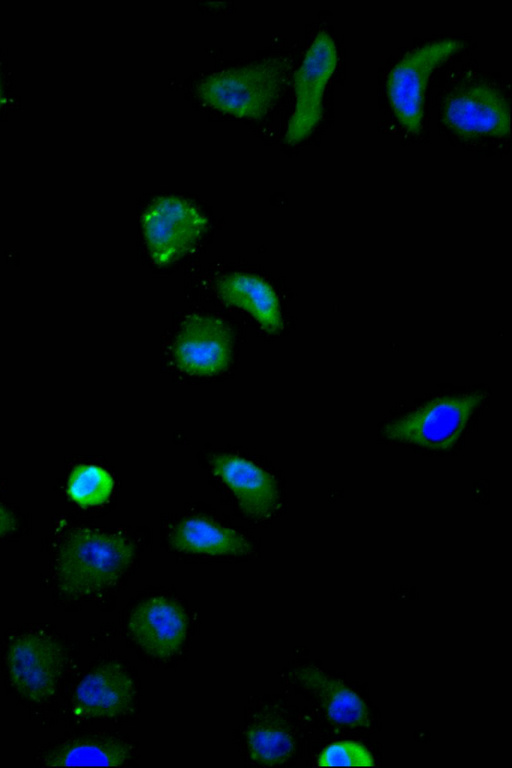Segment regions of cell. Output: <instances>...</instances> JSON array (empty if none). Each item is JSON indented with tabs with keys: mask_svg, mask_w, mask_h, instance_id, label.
Returning a JSON list of instances; mask_svg holds the SVG:
<instances>
[{
	"mask_svg": "<svg viewBox=\"0 0 512 768\" xmlns=\"http://www.w3.org/2000/svg\"><path fill=\"white\" fill-rule=\"evenodd\" d=\"M129 630L135 642L148 654L166 658L182 646L187 633V618L174 601L154 597L134 609Z\"/></svg>",
	"mask_w": 512,
	"mask_h": 768,
	"instance_id": "cell-10",
	"label": "cell"
},
{
	"mask_svg": "<svg viewBox=\"0 0 512 768\" xmlns=\"http://www.w3.org/2000/svg\"><path fill=\"white\" fill-rule=\"evenodd\" d=\"M177 367L191 375L210 376L228 366L232 337L219 319L193 315L183 323L174 343Z\"/></svg>",
	"mask_w": 512,
	"mask_h": 768,
	"instance_id": "cell-9",
	"label": "cell"
},
{
	"mask_svg": "<svg viewBox=\"0 0 512 768\" xmlns=\"http://www.w3.org/2000/svg\"><path fill=\"white\" fill-rule=\"evenodd\" d=\"M297 675L307 688L320 697L331 721L350 727L369 725V711L365 702L340 680L312 666L301 668Z\"/></svg>",
	"mask_w": 512,
	"mask_h": 768,
	"instance_id": "cell-15",
	"label": "cell"
},
{
	"mask_svg": "<svg viewBox=\"0 0 512 768\" xmlns=\"http://www.w3.org/2000/svg\"><path fill=\"white\" fill-rule=\"evenodd\" d=\"M4 100H5L4 84H3V79H2L1 69H0V112L2 111Z\"/></svg>",
	"mask_w": 512,
	"mask_h": 768,
	"instance_id": "cell-21",
	"label": "cell"
},
{
	"mask_svg": "<svg viewBox=\"0 0 512 768\" xmlns=\"http://www.w3.org/2000/svg\"><path fill=\"white\" fill-rule=\"evenodd\" d=\"M17 518L13 512L0 502V538L14 531Z\"/></svg>",
	"mask_w": 512,
	"mask_h": 768,
	"instance_id": "cell-20",
	"label": "cell"
},
{
	"mask_svg": "<svg viewBox=\"0 0 512 768\" xmlns=\"http://www.w3.org/2000/svg\"><path fill=\"white\" fill-rule=\"evenodd\" d=\"M135 549L126 537L89 528L72 531L56 564L60 591L72 598L90 596L114 585L133 562Z\"/></svg>",
	"mask_w": 512,
	"mask_h": 768,
	"instance_id": "cell-1",
	"label": "cell"
},
{
	"mask_svg": "<svg viewBox=\"0 0 512 768\" xmlns=\"http://www.w3.org/2000/svg\"><path fill=\"white\" fill-rule=\"evenodd\" d=\"M9 679L23 698L41 703L56 692L64 666L60 644L42 631L27 632L11 641L6 654Z\"/></svg>",
	"mask_w": 512,
	"mask_h": 768,
	"instance_id": "cell-5",
	"label": "cell"
},
{
	"mask_svg": "<svg viewBox=\"0 0 512 768\" xmlns=\"http://www.w3.org/2000/svg\"><path fill=\"white\" fill-rule=\"evenodd\" d=\"M125 743L115 739H81L67 742L45 759L48 766H120L128 759Z\"/></svg>",
	"mask_w": 512,
	"mask_h": 768,
	"instance_id": "cell-16",
	"label": "cell"
},
{
	"mask_svg": "<svg viewBox=\"0 0 512 768\" xmlns=\"http://www.w3.org/2000/svg\"><path fill=\"white\" fill-rule=\"evenodd\" d=\"M458 39H440L408 52L390 71L387 96L397 120L410 133L422 129L425 91L432 72L462 50Z\"/></svg>",
	"mask_w": 512,
	"mask_h": 768,
	"instance_id": "cell-4",
	"label": "cell"
},
{
	"mask_svg": "<svg viewBox=\"0 0 512 768\" xmlns=\"http://www.w3.org/2000/svg\"><path fill=\"white\" fill-rule=\"evenodd\" d=\"M214 473L236 495L243 511L254 518H267L278 506L275 479L249 460L221 454L211 459Z\"/></svg>",
	"mask_w": 512,
	"mask_h": 768,
	"instance_id": "cell-12",
	"label": "cell"
},
{
	"mask_svg": "<svg viewBox=\"0 0 512 768\" xmlns=\"http://www.w3.org/2000/svg\"><path fill=\"white\" fill-rule=\"evenodd\" d=\"M338 55L333 38L321 31L309 46L294 73L295 107L285 132V142L295 145L305 140L323 115V95Z\"/></svg>",
	"mask_w": 512,
	"mask_h": 768,
	"instance_id": "cell-6",
	"label": "cell"
},
{
	"mask_svg": "<svg viewBox=\"0 0 512 768\" xmlns=\"http://www.w3.org/2000/svg\"><path fill=\"white\" fill-rule=\"evenodd\" d=\"M486 392L434 398L402 417L387 423L383 435L393 441L431 450L451 449L460 439Z\"/></svg>",
	"mask_w": 512,
	"mask_h": 768,
	"instance_id": "cell-3",
	"label": "cell"
},
{
	"mask_svg": "<svg viewBox=\"0 0 512 768\" xmlns=\"http://www.w3.org/2000/svg\"><path fill=\"white\" fill-rule=\"evenodd\" d=\"M443 121L464 138H503L510 134L509 104L502 93L487 84L455 91L444 105Z\"/></svg>",
	"mask_w": 512,
	"mask_h": 768,
	"instance_id": "cell-8",
	"label": "cell"
},
{
	"mask_svg": "<svg viewBox=\"0 0 512 768\" xmlns=\"http://www.w3.org/2000/svg\"><path fill=\"white\" fill-rule=\"evenodd\" d=\"M134 695V685L126 671L117 663H106L77 685L73 713L81 718L115 717L130 708Z\"/></svg>",
	"mask_w": 512,
	"mask_h": 768,
	"instance_id": "cell-11",
	"label": "cell"
},
{
	"mask_svg": "<svg viewBox=\"0 0 512 768\" xmlns=\"http://www.w3.org/2000/svg\"><path fill=\"white\" fill-rule=\"evenodd\" d=\"M113 489L111 475L101 467L80 464L70 473L68 494L83 507L97 506L106 502Z\"/></svg>",
	"mask_w": 512,
	"mask_h": 768,
	"instance_id": "cell-18",
	"label": "cell"
},
{
	"mask_svg": "<svg viewBox=\"0 0 512 768\" xmlns=\"http://www.w3.org/2000/svg\"><path fill=\"white\" fill-rule=\"evenodd\" d=\"M216 289L226 304L243 308L252 314L265 331L275 333L282 328L277 295L262 278L233 273L218 280Z\"/></svg>",
	"mask_w": 512,
	"mask_h": 768,
	"instance_id": "cell-13",
	"label": "cell"
},
{
	"mask_svg": "<svg viewBox=\"0 0 512 768\" xmlns=\"http://www.w3.org/2000/svg\"><path fill=\"white\" fill-rule=\"evenodd\" d=\"M170 543L179 551L212 555H243L252 550L243 535L203 517L178 523L172 530Z\"/></svg>",
	"mask_w": 512,
	"mask_h": 768,
	"instance_id": "cell-14",
	"label": "cell"
},
{
	"mask_svg": "<svg viewBox=\"0 0 512 768\" xmlns=\"http://www.w3.org/2000/svg\"><path fill=\"white\" fill-rule=\"evenodd\" d=\"M250 757L266 765L287 761L294 752L292 736L283 728L267 723L251 726L246 732Z\"/></svg>",
	"mask_w": 512,
	"mask_h": 768,
	"instance_id": "cell-17",
	"label": "cell"
},
{
	"mask_svg": "<svg viewBox=\"0 0 512 768\" xmlns=\"http://www.w3.org/2000/svg\"><path fill=\"white\" fill-rule=\"evenodd\" d=\"M207 226L192 203L177 196L156 198L142 215L144 238L152 260L165 265L183 256Z\"/></svg>",
	"mask_w": 512,
	"mask_h": 768,
	"instance_id": "cell-7",
	"label": "cell"
},
{
	"mask_svg": "<svg viewBox=\"0 0 512 768\" xmlns=\"http://www.w3.org/2000/svg\"><path fill=\"white\" fill-rule=\"evenodd\" d=\"M290 63L271 57L205 77L197 95L205 105L238 118L262 119L275 105L288 79Z\"/></svg>",
	"mask_w": 512,
	"mask_h": 768,
	"instance_id": "cell-2",
	"label": "cell"
},
{
	"mask_svg": "<svg viewBox=\"0 0 512 768\" xmlns=\"http://www.w3.org/2000/svg\"><path fill=\"white\" fill-rule=\"evenodd\" d=\"M318 765L331 766H374L370 751L355 741H339L328 745L318 757Z\"/></svg>",
	"mask_w": 512,
	"mask_h": 768,
	"instance_id": "cell-19",
	"label": "cell"
}]
</instances>
